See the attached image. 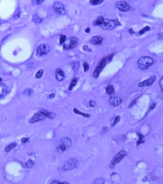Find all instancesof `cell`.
<instances>
[{
  "instance_id": "3957f363",
  "label": "cell",
  "mask_w": 163,
  "mask_h": 184,
  "mask_svg": "<svg viewBox=\"0 0 163 184\" xmlns=\"http://www.w3.org/2000/svg\"><path fill=\"white\" fill-rule=\"evenodd\" d=\"M78 164V161L77 159L75 158H71L63 163L61 168L63 170H72L76 167Z\"/></svg>"
},
{
  "instance_id": "f1b7e54d",
  "label": "cell",
  "mask_w": 163,
  "mask_h": 184,
  "mask_svg": "<svg viewBox=\"0 0 163 184\" xmlns=\"http://www.w3.org/2000/svg\"><path fill=\"white\" fill-rule=\"evenodd\" d=\"M150 30V28L149 26H147L145 28H144V29H143L142 30H141V31H139V34L142 35V34L145 33L146 32L149 31Z\"/></svg>"
},
{
  "instance_id": "ffe728a7",
  "label": "cell",
  "mask_w": 163,
  "mask_h": 184,
  "mask_svg": "<svg viewBox=\"0 0 163 184\" xmlns=\"http://www.w3.org/2000/svg\"><path fill=\"white\" fill-rule=\"evenodd\" d=\"M17 146V144L15 142H12L8 144L6 147H5V151L6 152H8L10 150H11L13 149H14L15 147Z\"/></svg>"
},
{
  "instance_id": "e0dca14e",
  "label": "cell",
  "mask_w": 163,
  "mask_h": 184,
  "mask_svg": "<svg viewBox=\"0 0 163 184\" xmlns=\"http://www.w3.org/2000/svg\"><path fill=\"white\" fill-rule=\"evenodd\" d=\"M61 143L62 144H64L66 146V147H70L72 144V141L70 138L68 137H63L61 139Z\"/></svg>"
},
{
  "instance_id": "d6a6232c",
  "label": "cell",
  "mask_w": 163,
  "mask_h": 184,
  "mask_svg": "<svg viewBox=\"0 0 163 184\" xmlns=\"http://www.w3.org/2000/svg\"><path fill=\"white\" fill-rule=\"evenodd\" d=\"M43 2H44L43 0H33L32 1V3L34 5H37L42 4Z\"/></svg>"
},
{
  "instance_id": "ac0fdd59",
  "label": "cell",
  "mask_w": 163,
  "mask_h": 184,
  "mask_svg": "<svg viewBox=\"0 0 163 184\" xmlns=\"http://www.w3.org/2000/svg\"><path fill=\"white\" fill-rule=\"evenodd\" d=\"M139 135V139L138 141L136 142V145H139L142 143H144L145 142V136L143 135H142L141 133H139L138 134Z\"/></svg>"
},
{
  "instance_id": "6da1fadb",
  "label": "cell",
  "mask_w": 163,
  "mask_h": 184,
  "mask_svg": "<svg viewBox=\"0 0 163 184\" xmlns=\"http://www.w3.org/2000/svg\"><path fill=\"white\" fill-rule=\"evenodd\" d=\"M153 60L149 57H143L138 61V67L141 70H145L148 68L153 63Z\"/></svg>"
},
{
  "instance_id": "d4e9b609",
  "label": "cell",
  "mask_w": 163,
  "mask_h": 184,
  "mask_svg": "<svg viewBox=\"0 0 163 184\" xmlns=\"http://www.w3.org/2000/svg\"><path fill=\"white\" fill-rule=\"evenodd\" d=\"M33 164H34V161L31 159L28 160L25 163L26 166L27 168H30V167H32L33 165Z\"/></svg>"
},
{
  "instance_id": "7c38bea8",
  "label": "cell",
  "mask_w": 163,
  "mask_h": 184,
  "mask_svg": "<svg viewBox=\"0 0 163 184\" xmlns=\"http://www.w3.org/2000/svg\"><path fill=\"white\" fill-rule=\"evenodd\" d=\"M155 80H156V77L153 76L151 77V78H150L148 80H146L143 82H141L138 85V86L141 87L144 86H151L155 81Z\"/></svg>"
},
{
  "instance_id": "b9f144b4",
  "label": "cell",
  "mask_w": 163,
  "mask_h": 184,
  "mask_svg": "<svg viewBox=\"0 0 163 184\" xmlns=\"http://www.w3.org/2000/svg\"><path fill=\"white\" fill-rule=\"evenodd\" d=\"M136 100H133L131 103V104H130V105H129V108H130V107H132L135 103H136Z\"/></svg>"
},
{
  "instance_id": "ba28073f",
  "label": "cell",
  "mask_w": 163,
  "mask_h": 184,
  "mask_svg": "<svg viewBox=\"0 0 163 184\" xmlns=\"http://www.w3.org/2000/svg\"><path fill=\"white\" fill-rule=\"evenodd\" d=\"M53 9L55 12L59 15H64L65 14V10L62 4L59 2H55L53 5Z\"/></svg>"
},
{
  "instance_id": "ab89813d",
  "label": "cell",
  "mask_w": 163,
  "mask_h": 184,
  "mask_svg": "<svg viewBox=\"0 0 163 184\" xmlns=\"http://www.w3.org/2000/svg\"><path fill=\"white\" fill-rule=\"evenodd\" d=\"M90 105L92 107H94L95 105V102L94 101H92V100L90 101Z\"/></svg>"
},
{
  "instance_id": "7dc6e473",
  "label": "cell",
  "mask_w": 163,
  "mask_h": 184,
  "mask_svg": "<svg viewBox=\"0 0 163 184\" xmlns=\"http://www.w3.org/2000/svg\"><path fill=\"white\" fill-rule=\"evenodd\" d=\"M155 104H153V105L151 106V109H153L154 108V107H155Z\"/></svg>"
},
{
  "instance_id": "9c48e42d",
  "label": "cell",
  "mask_w": 163,
  "mask_h": 184,
  "mask_svg": "<svg viewBox=\"0 0 163 184\" xmlns=\"http://www.w3.org/2000/svg\"><path fill=\"white\" fill-rule=\"evenodd\" d=\"M116 6L120 11L126 12L130 9V6L125 1H119L116 4Z\"/></svg>"
},
{
  "instance_id": "9a60e30c",
  "label": "cell",
  "mask_w": 163,
  "mask_h": 184,
  "mask_svg": "<svg viewBox=\"0 0 163 184\" xmlns=\"http://www.w3.org/2000/svg\"><path fill=\"white\" fill-rule=\"evenodd\" d=\"M41 113H42L44 115H45L46 117H48L50 119H53L55 117V114L53 112H49L47 110H41L40 111Z\"/></svg>"
},
{
  "instance_id": "f35d334b",
  "label": "cell",
  "mask_w": 163,
  "mask_h": 184,
  "mask_svg": "<svg viewBox=\"0 0 163 184\" xmlns=\"http://www.w3.org/2000/svg\"><path fill=\"white\" fill-rule=\"evenodd\" d=\"M28 140V138H26V137H23L21 139V141L23 142V143H25Z\"/></svg>"
},
{
  "instance_id": "44dd1931",
  "label": "cell",
  "mask_w": 163,
  "mask_h": 184,
  "mask_svg": "<svg viewBox=\"0 0 163 184\" xmlns=\"http://www.w3.org/2000/svg\"><path fill=\"white\" fill-rule=\"evenodd\" d=\"M77 81H78V79L77 78H75L73 79V80L72 81L69 86V89L70 90H72L73 88L76 85L77 83Z\"/></svg>"
},
{
  "instance_id": "8d00e7d4",
  "label": "cell",
  "mask_w": 163,
  "mask_h": 184,
  "mask_svg": "<svg viewBox=\"0 0 163 184\" xmlns=\"http://www.w3.org/2000/svg\"><path fill=\"white\" fill-rule=\"evenodd\" d=\"M51 184H68V183L65 182H59L57 181H53V182H52Z\"/></svg>"
},
{
  "instance_id": "2e32d148",
  "label": "cell",
  "mask_w": 163,
  "mask_h": 184,
  "mask_svg": "<svg viewBox=\"0 0 163 184\" xmlns=\"http://www.w3.org/2000/svg\"><path fill=\"white\" fill-rule=\"evenodd\" d=\"M7 93V88L6 86L2 83L0 84V97H3Z\"/></svg>"
},
{
  "instance_id": "836d02e7",
  "label": "cell",
  "mask_w": 163,
  "mask_h": 184,
  "mask_svg": "<svg viewBox=\"0 0 163 184\" xmlns=\"http://www.w3.org/2000/svg\"><path fill=\"white\" fill-rule=\"evenodd\" d=\"M83 68L84 72H86L89 69V65L87 62H85L83 63Z\"/></svg>"
},
{
  "instance_id": "8fae6325",
  "label": "cell",
  "mask_w": 163,
  "mask_h": 184,
  "mask_svg": "<svg viewBox=\"0 0 163 184\" xmlns=\"http://www.w3.org/2000/svg\"><path fill=\"white\" fill-rule=\"evenodd\" d=\"M122 102V98L118 96L110 97L109 99V103L113 106H118L121 104Z\"/></svg>"
},
{
  "instance_id": "7402d4cb",
  "label": "cell",
  "mask_w": 163,
  "mask_h": 184,
  "mask_svg": "<svg viewBox=\"0 0 163 184\" xmlns=\"http://www.w3.org/2000/svg\"><path fill=\"white\" fill-rule=\"evenodd\" d=\"M114 92V89L111 85L107 86L106 88V93L108 95H112Z\"/></svg>"
},
{
  "instance_id": "d6986e66",
  "label": "cell",
  "mask_w": 163,
  "mask_h": 184,
  "mask_svg": "<svg viewBox=\"0 0 163 184\" xmlns=\"http://www.w3.org/2000/svg\"><path fill=\"white\" fill-rule=\"evenodd\" d=\"M104 19L103 18V17H102V16H99L94 21V25L95 26H97V25L100 26V25H101L103 23V22L104 21Z\"/></svg>"
},
{
  "instance_id": "f546056e",
  "label": "cell",
  "mask_w": 163,
  "mask_h": 184,
  "mask_svg": "<svg viewBox=\"0 0 163 184\" xmlns=\"http://www.w3.org/2000/svg\"><path fill=\"white\" fill-rule=\"evenodd\" d=\"M72 67L75 70H77L79 67V63L78 62H73L72 63Z\"/></svg>"
},
{
  "instance_id": "cb8c5ba5",
  "label": "cell",
  "mask_w": 163,
  "mask_h": 184,
  "mask_svg": "<svg viewBox=\"0 0 163 184\" xmlns=\"http://www.w3.org/2000/svg\"><path fill=\"white\" fill-rule=\"evenodd\" d=\"M74 112L76 113V114H80V115H81L84 117H90V115L88 114V113H83V112H80L79 110H78L77 109L75 108L74 109Z\"/></svg>"
},
{
  "instance_id": "c3c4849f",
  "label": "cell",
  "mask_w": 163,
  "mask_h": 184,
  "mask_svg": "<svg viewBox=\"0 0 163 184\" xmlns=\"http://www.w3.org/2000/svg\"><path fill=\"white\" fill-rule=\"evenodd\" d=\"M1 82V78H0V82Z\"/></svg>"
},
{
  "instance_id": "1f68e13d",
  "label": "cell",
  "mask_w": 163,
  "mask_h": 184,
  "mask_svg": "<svg viewBox=\"0 0 163 184\" xmlns=\"http://www.w3.org/2000/svg\"><path fill=\"white\" fill-rule=\"evenodd\" d=\"M120 120V117L119 116H117L115 119V120L113 122V124H111V126L112 127H114L115 125H116L119 122Z\"/></svg>"
},
{
  "instance_id": "f6af8a7d",
  "label": "cell",
  "mask_w": 163,
  "mask_h": 184,
  "mask_svg": "<svg viewBox=\"0 0 163 184\" xmlns=\"http://www.w3.org/2000/svg\"><path fill=\"white\" fill-rule=\"evenodd\" d=\"M54 96H55V95H54V94H50V96H49V97L50 98V99H52V98H53L54 97Z\"/></svg>"
},
{
  "instance_id": "277c9868",
  "label": "cell",
  "mask_w": 163,
  "mask_h": 184,
  "mask_svg": "<svg viewBox=\"0 0 163 184\" xmlns=\"http://www.w3.org/2000/svg\"><path fill=\"white\" fill-rule=\"evenodd\" d=\"M118 23L119 22L117 20L104 19L103 23L100 26L104 30H111L114 29L116 26H117L119 25Z\"/></svg>"
},
{
  "instance_id": "7bdbcfd3",
  "label": "cell",
  "mask_w": 163,
  "mask_h": 184,
  "mask_svg": "<svg viewBox=\"0 0 163 184\" xmlns=\"http://www.w3.org/2000/svg\"><path fill=\"white\" fill-rule=\"evenodd\" d=\"M112 54H111L109 56H108V57H107V59L109 61H110L111 59H112Z\"/></svg>"
},
{
  "instance_id": "484cf974",
  "label": "cell",
  "mask_w": 163,
  "mask_h": 184,
  "mask_svg": "<svg viewBox=\"0 0 163 184\" xmlns=\"http://www.w3.org/2000/svg\"><path fill=\"white\" fill-rule=\"evenodd\" d=\"M103 1V0H91L90 2L93 5H98L100 4Z\"/></svg>"
},
{
  "instance_id": "83f0119b",
  "label": "cell",
  "mask_w": 163,
  "mask_h": 184,
  "mask_svg": "<svg viewBox=\"0 0 163 184\" xmlns=\"http://www.w3.org/2000/svg\"><path fill=\"white\" fill-rule=\"evenodd\" d=\"M43 69H40L39 70V71L35 75V77L37 79H39L40 78H41L42 76V75L43 74Z\"/></svg>"
},
{
  "instance_id": "7a4b0ae2",
  "label": "cell",
  "mask_w": 163,
  "mask_h": 184,
  "mask_svg": "<svg viewBox=\"0 0 163 184\" xmlns=\"http://www.w3.org/2000/svg\"><path fill=\"white\" fill-rule=\"evenodd\" d=\"M78 42V38L75 37H71L66 39L63 45L64 50H70L75 48Z\"/></svg>"
},
{
  "instance_id": "e575fe53",
  "label": "cell",
  "mask_w": 163,
  "mask_h": 184,
  "mask_svg": "<svg viewBox=\"0 0 163 184\" xmlns=\"http://www.w3.org/2000/svg\"><path fill=\"white\" fill-rule=\"evenodd\" d=\"M25 91V92H26V94L27 95H28V96L31 95L32 94V93H33V91H32V89H26Z\"/></svg>"
},
{
  "instance_id": "ee69618b",
  "label": "cell",
  "mask_w": 163,
  "mask_h": 184,
  "mask_svg": "<svg viewBox=\"0 0 163 184\" xmlns=\"http://www.w3.org/2000/svg\"><path fill=\"white\" fill-rule=\"evenodd\" d=\"M85 32L86 33H90V28H87L85 30Z\"/></svg>"
},
{
  "instance_id": "603a6c76",
  "label": "cell",
  "mask_w": 163,
  "mask_h": 184,
  "mask_svg": "<svg viewBox=\"0 0 163 184\" xmlns=\"http://www.w3.org/2000/svg\"><path fill=\"white\" fill-rule=\"evenodd\" d=\"M33 20L35 23L38 24V23H41L43 19L41 18L38 14H35L33 16Z\"/></svg>"
},
{
  "instance_id": "52a82bcc",
  "label": "cell",
  "mask_w": 163,
  "mask_h": 184,
  "mask_svg": "<svg viewBox=\"0 0 163 184\" xmlns=\"http://www.w3.org/2000/svg\"><path fill=\"white\" fill-rule=\"evenodd\" d=\"M106 61H107V59L105 57L102 59L100 60V61L99 62L98 65L96 68L94 72V74H93V75L95 78H97L99 76V74H100L101 71L102 70V69H103V68L104 67V66L105 65L106 63Z\"/></svg>"
},
{
  "instance_id": "5b68a950",
  "label": "cell",
  "mask_w": 163,
  "mask_h": 184,
  "mask_svg": "<svg viewBox=\"0 0 163 184\" xmlns=\"http://www.w3.org/2000/svg\"><path fill=\"white\" fill-rule=\"evenodd\" d=\"M126 152L125 150H122L118 152L112 159L110 163V167L111 168H114L115 167V164L120 162L121 160L126 156Z\"/></svg>"
},
{
  "instance_id": "4dcf8cb0",
  "label": "cell",
  "mask_w": 163,
  "mask_h": 184,
  "mask_svg": "<svg viewBox=\"0 0 163 184\" xmlns=\"http://www.w3.org/2000/svg\"><path fill=\"white\" fill-rule=\"evenodd\" d=\"M66 40V36L63 35H62L60 36V41H59V42H60V44L64 43V42H65Z\"/></svg>"
},
{
  "instance_id": "bcb514c9",
  "label": "cell",
  "mask_w": 163,
  "mask_h": 184,
  "mask_svg": "<svg viewBox=\"0 0 163 184\" xmlns=\"http://www.w3.org/2000/svg\"><path fill=\"white\" fill-rule=\"evenodd\" d=\"M129 33H130V34H133L134 33V32H133V30L132 29H129Z\"/></svg>"
},
{
  "instance_id": "8992f818",
  "label": "cell",
  "mask_w": 163,
  "mask_h": 184,
  "mask_svg": "<svg viewBox=\"0 0 163 184\" xmlns=\"http://www.w3.org/2000/svg\"><path fill=\"white\" fill-rule=\"evenodd\" d=\"M50 51V46L46 43L40 44L37 48V54L39 56H43L48 54Z\"/></svg>"
},
{
  "instance_id": "5bb4252c",
  "label": "cell",
  "mask_w": 163,
  "mask_h": 184,
  "mask_svg": "<svg viewBox=\"0 0 163 184\" xmlns=\"http://www.w3.org/2000/svg\"><path fill=\"white\" fill-rule=\"evenodd\" d=\"M103 38L100 36H96V37H93L91 40L90 42L93 44H101L102 42Z\"/></svg>"
},
{
  "instance_id": "4316f807",
  "label": "cell",
  "mask_w": 163,
  "mask_h": 184,
  "mask_svg": "<svg viewBox=\"0 0 163 184\" xmlns=\"http://www.w3.org/2000/svg\"><path fill=\"white\" fill-rule=\"evenodd\" d=\"M104 180L102 178L97 179L94 182L93 184H104Z\"/></svg>"
},
{
  "instance_id": "30bf717a",
  "label": "cell",
  "mask_w": 163,
  "mask_h": 184,
  "mask_svg": "<svg viewBox=\"0 0 163 184\" xmlns=\"http://www.w3.org/2000/svg\"><path fill=\"white\" fill-rule=\"evenodd\" d=\"M46 116L44 115L42 113L40 112H37L35 113L29 120V122L30 123L36 122L39 121L43 120L45 119Z\"/></svg>"
},
{
  "instance_id": "d590c367",
  "label": "cell",
  "mask_w": 163,
  "mask_h": 184,
  "mask_svg": "<svg viewBox=\"0 0 163 184\" xmlns=\"http://www.w3.org/2000/svg\"><path fill=\"white\" fill-rule=\"evenodd\" d=\"M159 85L160 86L162 92L163 93V77L161 79V80H160V82H159Z\"/></svg>"
},
{
  "instance_id": "4fadbf2b",
  "label": "cell",
  "mask_w": 163,
  "mask_h": 184,
  "mask_svg": "<svg viewBox=\"0 0 163 184\" xmlns=\"http://www.w3.org/2000/svg\"><path fill=\"white\" fill-rule=\"evenodd\" d=\"M56 79L58 81H63L65 77V74L63 71L59 68H57L55 71Z\"/></svg>"
},
{
  "instance_id": "74e56055",
  "label": "cell",
  "mask_w": 163,
  "mask_h": 184,
  "mask_svg": "<svg viewBox=\"0 0 163 184\" xmlns=\"http://www.w3.org/2000/svg\"><path fill=\"white\" fill-rule=\"evenodd\" d=\"M59 148H60V149L61 150H62V151H65V150H66V149L67 147H66V145H64V144H61V145H59Z\"/></svg>"
},
{
  "instance_id": "60d3db41",
  "label": "cell",
  "mask_w": 163,
  "mask_h": 184,
  "mask_svg": "<svg viewBox=\"0 0 163 184\" xmlns=\"http://www.w3.org/2000/svg\"><path fill=\"white\" fill-rule=\"evenodd\" d=\"M157 37H158V38L160 39L163 38V33H160L158 34Z\"/></svg>"
}]
</instances>
